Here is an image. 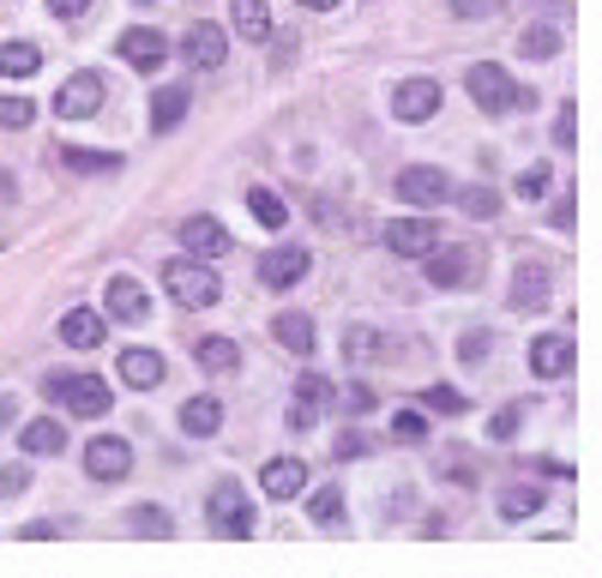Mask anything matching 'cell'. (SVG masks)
<instances>
[{
	"label": "cell",
	"instance_id": "cell-1",
	"mask_svg": "<svg viewBox=\"0 0 602 578\" xmlns=\"http://www.w3.org/2000/svg\"><path fill=\"white\" fill-rule=\"evenodd\" d=\"M422 272H428L434 290H470L482 277V248H470V241L428 248V253H422Z\"/></svg>",
	"mask_w": 602,
	"mask_h": 578
},
{
	"label": "cell",
	"instance_id": "cell-2",
	"mask_svg": "<svg viewBox=\"0 0 602 578\" xmlns=\"http://www.w3.org/2000/svg\"><path fill=\"white\" fill-rule=\"evenodd\" d=\"M163 290H169L182 307H211V302H223V277L211 272V260H194V253L163 265Z\"/></svg>",
	"mask_w": 602,
	"mask_h": 578
},
{
	"label": "cell",
	"instance_id": "cell-3",
	"mask_svg": "<svg viewBox=\"0 0 602 578\" xmlns=\"http://www.w3.org/2000/svg\"><path fill=\"white\" fill-rule=\"evenodd\" d=\"M464 91L477 97V109L501 114V109H524V102H536L530 91H518V85L506 79V67H494V61H477V67L464 73Z\"/></svg>",
	"mask_w": 602,
	"mask_h": 578
},
{
	"label": "cell",
	"instance_id": "cell-4",
	"mask_svg": "<svg viewBox=\"0 0 602 578\" xmlns=\"http://www.w3.org/2000/svg\"><path fill=\"white\" fill-rule=\"evenodd\" d=\"M48 397H61V404L73 410V416H85V422H97L102 410H109V380H97V374H67V380H48Z\"/></svg>",
	"mask_w": 602,
	"mask_h": 578
},
{
	"label": "cell",
	"instance_id": "cell-5",
	"mask_svg": "<svg viewBox=\"0 0 602 578\" xmlns=\"http://www.w3.org/2000/svg\"><path fill=\"white\" fill-rule=\"evenodd\" d=\"M205 519H211L223 536H253V500L241 494L236 482H223V488H211V500H205Z\"/></svg>",
	"mask_w": 602,
	"mask_h": 578
},
{
	"label": "cell",
	"instance_id": "cell-6",
	"mask_svg": "<svg viewBox=\"0 0 602 578\" xmlns=\"http://www.w3.org/2000/svg\"><path fill=\"white\" fill-rule=\"evenodd\" d=\"M386 248L398 253V260H422L428 248H440V223H434V217H392Z\"/></svg>",
	"mask_w": 602,
	"mask_h": 578
},
{
	"label": "cell",
	"instance_id": "cell-7",
	"mask_svg": "<svg viewBox=\"0 0 602 578\" xmlns=\"http://www.w3.org/2000/svg\"><path fill=\"white\" fill-rule=\"evenodd\" d=\"M114 48H121V61H127L133 73H157L163 61H169V36L151 31V24H133V31H121V43H114Z\"/></svg>",
	"mask_w": 602,
	"mask_h": 578
},
{
	"label": "cell",
	"instance_id": "cell-8",
	"mask_svg": "<svg viewBox=\"0 0 602 578\" xmlns=\"http://www.w3.org/2000/svg\"><path fill=\"white\" fill-rule=\"evenodd\" d=\"M572 362H579V350H572L567 331H543V338L530 343V374L536 380H567Z\"/></svg>",
	"mask_w": 602,
	"mask_h": 578
},
{
	"label": "cell",
	"instance_id": "cell-9",
	"mask_svg": "<svg viewBox=\"0 0 602 578\" xmlns=\"http://www.w3.org/2000/svg\"><path fill=\"white\" fill-rule=\"evenodd\" d=\"M223 48H229V36H223V24H187V31H182V61H187V67H205V73H211V67H223Z\"/></svg>",
	"mask_w": 602,
	"mask_h": 578
},
{
	"label": "cell",
	"instance_id": "cell-10",
	"mask_svg": "<svg viewBox=\"0 0 602 578\" xmlns=\"http://www.w3.org/2000/svg\"><path fill=\"white\" fill-rule=\"evenodd\" d=\"M440 102H446V91L434 79H404L398 91H392V114L416 127V121H434V109H440Z\"/></svg>",
	"mask_w": 602,
	"mask_h": 578
},
{
	"label": "cell",
	"instance_id": "cell-11",
	"mask_svg": "<svg viewBox=\"0 0 602 578\" xmlns=\"http://www.w3.org/2000/svg\"><path fill=\"white\" fill-rule=\"evenodd\" d=\"M548 290H555L548 265L543 260H518V272H512V307H518V314H543Z\"/></svg>",
	"mask_w": 602,
	"mask_h": 578
},
{
	"label": "cell",
	"instance_id": "cell-12",
	"mask_svg": "<svg viewBox=\"0 0 602 578\" xmlns=\"http://www.w3.org/2000/svg\"><path fill=\"white\" fill-rule=\"evenodd\" d=\"M97 102H102V79L97 73H73L55 91V114L61 121H85V114H97Z\"/></svg>",
	"mask_w": 602,
	"mask_h": 578
},
{
	"label": "cell",
	"instance_id": "cell-13",
	"mask_svg": "<svg viewBox=\"0 0 602 578\" xmlns=\"http://www.w3.org/2000/svg\"><path fill=\"white\" fill-rule=\"evenodd\" d=\"M398 199H409V205H446V199H452V182H446V170H434V163H416V170L398 175Z\"/></svg>",
	"mask_w": 602,
	"mask_h": 578
},
{
	"label": "cell",
	"instance_id": "cell-14",
	"mask_svg": "<svg viewBox=\"0 0 602 578\" xmlns=\"http://www.w3.org/2000/svg\"><path fill=\"white\" fill-rule=\"evenodd\" d=\"M85 470H91V482H121L127 470H133V446L127 440H91L85 446Z\"/></svg>",
	"mask_w": 602,
	"mask_h": 578
},
{
	"label": "cell",
	"instance_id": "cell-15",
	"mask_svg": "<svg viewBox=\"0 0 602 578\" xmlns=\"http://www.w3.org/2000/svg\"><path fill=\"white\" fill-rule=\"evenodd\" d=\"M307 272H314L307 248H272V253L260 260V284H265V290H289V284H302Z\"/></svg>",
	"mask_w": 602,
	"mask_h": 578
},
{
	"label": "cell",
	"instance_id": "cell-16",
	"mask_svg": "<svg viewBox=\"0 0 602 578\" xmlns=\"http://www.w3.org/2000/svg\"><path fill=\"white\" fill-rule=\"evenodd\" d=\"M182 248L194 253V260H223V253H229V229L217 223V217H187V223H182Z\"/></svg>",
	"mask_w": 602,
	"mask_h": 578
},
{
	"label": "cell",
	"instance_id": "cell-17",
	"mask_svg": "<svg viewBox=\"0 0 602 578\" xmlns=\"http://www.w3.org/2000/svg\"><path fill=\"white\" fill-rule=\"evenodd\" d=\"M102 338H109V319H102L97 307H73V314H61V343H67V350H97Z\"/></svg>",
	"mask_w": 602,
	"mask_h": 578
},
{
	"label": "cell",
	"instance_id": "cell-18",
	"mask_svg": "<svg viewBox=\"0 0 602 578\" xmlns=\"http://www.w3.org/2000/svg\"><path fill=\"white\" fill-rule=\"evenodd\" d=\"M187 109H194V91H187V85H163V91L151 97V133H175V127L187 121Z\"/></svg>",
	"mask_w": 602,
	"mask_h": 578
},
{
	"label": "cell",
	"instance_id": "cell-19",
	"mask_svg": "<svg viewBox=\"0 0 602 578\" xmlns=\"http://www.w3.org/2000/svg\"><path fill=\"white\" fill-rule=\"evenodd\" d=\"M331 404V385L326 380H319V374H307V380H296V404H289V428H314V422H319V410H326Z\"/></svg>",
	"mask_w": 602,
	"mask_h": 578
},
{
	"label": "cell",
	"instance_id": "cell-20",
	"mask_svg": "<svg viewBox=\"0 0 602 578\" xmlns=\"http://www.w3.org/2000/svg\"><path fill=\"white\" fill-rule=\"evenodd\" d=\"M260 488L272 500H296L307 488V465H302V458H272V465L260 470Z\"/></svg>",
	"mask_w": 602,
	"mask_h": 578
},
{
	"label": "cell",
	"instance_id": "cell-21",
	"mask_svg": "<svg viewBox=\"0 0 602 578\" xmlns=\"http://www.w3.org/2000/svg\"><path fill=\"white\" fill-rule=\"evenodd\" d=\"M229 31L248 36V43H265L272 36V7L265 0H229Z\"/></svg>",
	"mask_w": 602,
	"mask_h": 578
},
{
	"label": "cell",
	"instance_id": "cell-22",
	"mask_svg": "<svg viewBox=\"0 0 602 578\" xmlns=\"http://www.w3.org/2000/svg\"><path fill=\"white\" fill-rule=\"evenodd\" d=\"M109 314H114V319H127V326H139V319L151 314L145 284H139V277H114V284H109Z\"/></svg>",
	"mask_w": 602,
	"mask_h": 578
},
{
	"label": "cell",
	"instance_id": "cell-23",
	"mask_svg": "<svg viewBox=\"0 0 602 578\" xmlns=\"http://www.w3.org/2000/svg\"><path fill=\"white\" fill-rule=\"evenodd\" d=\"M272 338L284 343L289 356H314V319L289 307V314H277V319H272Z\"/></svg>",
	"mask_w": 602,
	"mask_h": 578
},
{
	"label": "cell",
	"instance_id": "cell-24",
	"mask_svg": "<svg viewBox=\"0 0 602 578\" xmlns=\"http://www.w3.org/2000/svg\"><path fill=\"white\" fill-rule=\"evenodd\" d=\"M194 362L205 368V374H236V368H241V343L236 338H199L194 343Z\"/></svg>",
	"mask_w": 602,
	"mask_h": 578
},
{
	"label": "cell",
	"instance_id": "cell-25",
	"mask_svg": "<svg viewBox=\"0 0 602 578\" xmlns=\"http://www.w3.org/2000/svg\"><path fill=\"white\" fill-rule=\"evenodd\" d=\"M217 428H223V404H217V397H187V404H182V434L211 440Z\"/></svg>",
	"mask_w": 602,
	"mask_h": 578
},
{
	"label": "cell",
	"instance_id": "cell-26",
	"mask_svg": "<svg viewBox=\"0 0 602 578\" xmlns=\"http://www.w3.org/2000/svg\"><path fill=\"white\" fill-rule=\"evenodd\" d=\"M19 446H24L31 458H55L61 446H67V434H61V422H55V416H36V422H24Z\"/></svg>",
	"mask_w": 602,
	"mask_h": 578
},
{
	"label": "cell",
	"instance_id": "cell-27",
	"mask_svg": "<svg viewBox=\"0 0 602 578\" xmlns=\"http://www.w3.org/2000/svg\"><path fill=\"white\" fill-rule=\"evenodd\" d=\"M169 374V362H163L157 350H121V380L127 385H157Z\"/></svg>",
	"mask_w": 602,
	"mask_h": 578
},
{
	"label": "cell",
	"instance_id": "cell-28",
	"mask_svg": "<svg viewBox=\"0 0 602 578\" xmlns=\"http://www.w3.org/2000/svg\"><path fill=\"white\" fill-rule=\"evenodd\" d=\"M61 170H79V175H109L121 170L114 151H85V145H61Z\"/></svg>",
	"mask_w": 602,
	"mask_h": 578
},
{
	"label": "cell",
	"instance_id": "cell-29",
	"mask_svg": "<svg viewBox=\"0 0 602 578\" xmlns=\"http://www.w3.org/2000/svg\"><path fill=\"white\" fill-rule=\"evenodd\" d=\"M36 67H43V48L36 43H0V73L7 79H31Z\"/></svg>",
	"mask_w": 602,
	"mask_h": 578
},
{
	"label": "cell",
	"instance_id": "cell-30",
	"mask_svg": "<svg viewBox=\"0 0 602 578\" xmlns=\"http://www.w3.org/2000/svg\"><path fill=\"white\" fill-rule=\"evenodd\" d=\"M530 512H543V488H530V482H512L506 494H501V519H530Z\"/></svg>",
	"mask_w": 602,
	"mask_h": 578
},
{
	"label": "cell",
	"instance_id": "cell-31",
	"mask_svg": "<svg viewBox=\"0 0 602 578\" xmlns=\"http://www.w3.org/2000/svg\"><path fill=\"white\" fill-rule=\"evenodd\" d=\"M248 211H253V217H260V223H265V229H284V223H289V211H284V199H277V193H272V187H253V193H248Z\"/></svg>",
	"mask_w": 602,
	"mask_h": 578
},
{
	"label": "cell",
	"instance_id": "cell-32",
	"mask_svg": "<svg viewBox=\"0 0 602 578\" xmlns=\"http://www.w3.org/2000/svg\"><path fill=\"white\" fill-rule=\"evenodd\" d=\"M307 519L326 524V531H331V524H343V494H338V488H319V494L307 500Z\"/></svg>",
	"mask_w": 602,
	"mask_h": 578
},
{
	"label": "cell",
	"instance_id": "cell-33",
	"mask_svg": "<svg viewBox=\"0 0 602 578\" xmlns=\"http://www.w3.org/2000/svg\"><path fill=\"white\" fill-rule=\"evenodd\" d=\"M127 524H133L139 536H169L175 531V519L163 506H133V512H127Z\"/></svg>",
	"mask_w": 602,
	"mask_h": 578
},
{
	"label": "cell",
	"instance_id": "cell-34",
	"mask_svg": "<svg viewBox=\"0 0 602 578\" xmlns=\"http://www.w3.org/2000/svg\"><path fill=\"white\" fill-rule=\"evenodd\" d=\"M422 404H428L434 416H464L470 397H464V392H452V385H428V392H422Z\"/></svg>",
	"mask_w": 602,
	"mask_h": 578
},
{
	"label": "cell",
	"instance_id": "cell-35",
	"mask_svg": "<svg viewBox=\"0 0 602 578\" xmlns=\"http://www.w3.org/2000/svg\"><path fill=\"white\" fill-rule=\"evenodd\" d=\"M31 121H36V102L31 97H0V127H7V133H24Z\"/></svg>",
	"mask_w": 602,
	"mask_h": 578
},
{
	"label": "cell",
	"instance_id": "cell-36",
	"mask_svg": "<svg viewBox=\"0 0 602 578\" xmlns=\"http://www.w3.org/2000/svg\"><path fill=\"white\" fill-rule=\"evenodd\" d=\"M518 48H524L530 61H548V55H560V31H548V24H530Z\"/></svg>",
	"mask_w": 602,
	"mask_h": 578
},
{
	"label": "cell",
	"instance_id": "cell-37",
	"mask_svg": "<svg viewBox=\"0 0 602 578\" xmlns=\"http://www.w3.org/2000/svg\"><path fill=\"white\" fill-rule=\"evenodd\" d=\"M458 205H464V217H494V211H501V199H494V187H464V193H458Z\"/></svg>",
	"mask_w": 602,
	"mask_h": 578
},
{
	"label": "cell",
	"instance_id": "cell-38",
	"mask_svg": "<svg viewBox=\"0 0 602 578\" xmlns=\"http://www.w3.org/2000/svg\"><path fill=\"white\" fill-rule=\"evenodd\" d=\"M392 434H398L404 446L428 440V416H416V410H398V416H392Z\"/></svg>",
	"mask_w": 602,
	"mask_h": 578
},
{
	"label": "cell",
	"instance_id": "cell-39",
	"mask_svg": "<svg viewBox=\"0 0 602 578\" xmlns=\"http://www.w3.org/2000/svg\"><path fill=\"white\" fill-rule=\"evenodd\" d=\"M572 139H579V109H572V102H560V114H555V145L572 151Z\"/></svg>",
	"mask_w": 602,
	"mask_h": 578
},
{
	"label": "cell",
	"instance_id": "cell-40",
	"mask_svg": "<svg viewBox=\"0 0 602 578\" xmlns=\"http://www.w3.org/2000/svg\"><path fill=\"white\" fill-rule=\"evenodd\" d=\"M548 182H555V175H548V163L524 170V175H518V199H543V193H548Z\"/></svg>",
	"mask_w": 602,
	"mask_h": 578
},
{
	"label": "cell",
	"instance_id": "cell-41",
	"mask_svg": "<svg viewBox=\"0 0 602 578\" xmlns=\"http://www.w3.org/2000/svg\"><path fill=\"white\" fill-rule=\"evenodd\" d=\"M0 494H7V500L31 494V470H24V465H7V470H0Z\"/></svg>",
	"mask_w": 602,
	"mask_h": 578
},
{
	"label": "cell",
	"instance_id": "cell-42",
	"mask_svg": "<svg viewBox=\"0 0 602 578\" xmlns=\"http://www.w3.org/2000/svg\"><path fill=\"white\" fill-rule=\"evenodd\" d=\"M343 410H350V416H368V410H374V392H368V385H350V392H343Z\"/></svg>",
	"mask_w": 602,
	"mask_h": 578
},
{
	"label": "cell",
	"instance_id": "cell-43",
	"mask_svg": "<svg viewBox=\"0 0 602 578\" xmlns=\"http://www.w3.org/2000/svg\"><path fill=\"white\" fill-rule=\"evenodd\" d=\"M518 434V410H501V416L489 422V440H512Z\"/></svg>",
	"mask_w": 602,
	"mask_h": 578
},
{
	"label": "cell",
	"instance_id": "cell-44",
	"mask_svg": "<svg viewBox=\"0 0 602 578\" xmlns=\"http://www.w3.org/2000/svg\"><path fill=\"white\" fill-rule=\"evenodd\" d=\"M458 19H489V12H501V0H452Z\"/></svg>",
	"mask_w": 602,
	"mask_h": 578
},
{
	"label": "cell",
	"instance_id": "cell-45",
	"mask_svg": "<svg viewBox=\"0 0 602 578\" xmlns=\"http://www.w3.org/2000/svg\"><path fill=\"white\" fill-rule=\"evenodd\" d=\"M91 7H97V0H48V12H55V19H85Z\"/></svg>",
	"mask_w": 602,
	"mask_h": 578
},
{
	"label": "cell",
	"instance_id": "cell-46",
	"mask_svg": "<svg viewBox=\"0 0 602 578\" xmlns=\"http://www.w3.org/2000/svg\"><path fill=\"white\" fill-rule=\"evenodd\" d=\"M482 350H489V331H470V338H464V350H458V356H464V362H482Z\"/></svg>",
	"mask_w": 602,
	"mask_h": 578
},
{
	"label": "cell",
	"instance_id": "cell-47",
	"mask_svg": "<svg viewBox=\"0 0 602 578\" xmlns=\"http://www.w3.org/2000/svg\"><path fill=\"white\" fill-rule=\"evenodd\" d=\"M19 536H24V543H48V536H55V524H48V519H31Z\"/></svg>",
	"mask_w": 602,
	"mask_h": 578
},
{
	"label": "cell",
	"instance_id": "cell-48",
	"mask_svg": "<svg viewBox=\"0 0 602 578\" xmlns=\"http://www.w3.org/2000/svg\"><path fill=\"white\" fill-rule=\"evenodd\" d=\"M362 452H368L362 434H343V440H338V458H362Z\"/></svg>",
	"mask_w": 602,
	"mask_h": 578
},
{
	"label": "cell",
	"instance_id": "cell-49",
	"mask_svg": "<svg viewBox=\"0 0 602 578\" xmlns=\"http://www.w3.org/2000/svg\"><path fill=\"white\" fill-rule=\"evenodd\" d=\"M296 7H307V12H331L338 0H296Z\"/></svg>",
	"mask_w": 602,
	"mask_h": 578
},
{
	"label": "cell",
	"instance_id": "cell-50",
	"mask_svg": "<svg viewBox=\"0 0 602 578\" xmlns=\"http://www.w3.org/2000/svg\"><path fill=\"white\" fill-rule=\"evenodd\" d=\"M12 422V392H0V428Z\"/></svg>",
	"mask_w": 602,
	"mask_h": 578
},
{
	"label": "cell",
	"instance_id": "cell-51",
	"mask_svg": "<svg viewBox=\"0 0 602 578\" xmlns=\"http://www.w3.org/2000/svg\"><path fill=\"white\" fill-rule=\"evenodd\" d=\"M139 7H157V0H139Z\"/></svg>",
	"mask_w": 602,
	"mask_h": 578
}]
</instances>
